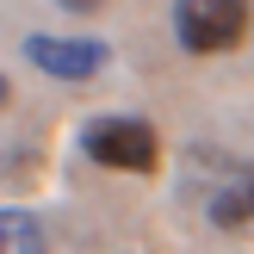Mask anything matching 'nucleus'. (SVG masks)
<instances>
[{"label":"nucleus","mask_w":254,"mask_h":254,"mask_svg":"<svg viewBox=\"0 0 254 254\" xmlns=\"http://www.w3.org/2000/svg\"><path fill=\"white\" fill-rule=\"evenodd\" d=\"M81 155L99 161L112 174H155L161 168V136L149 118H124V112H106V118L81 124Z\"/></svg>","instance_id":"nucleus-1"},{"label":"nucleus","mask_w":254,"mask_h":254,"mask_svg":"<svg viewBox=\"0 0 254 254\" xmlns=\"http://www.w3.org/2000/svg\"><path fill=\"white\" fill-rule=\"evenodd\" d=\"M248 0H174V37L192 56H223L248 37Z\"/></svg>","instance_id":"nucleus-2"},{"label":"nucleus","mask_w":254,"mask_h":254,"mask_svg":"<svg viewBox=\"0 0 254 254\" xmlns=\"http://www.w3.org/2000/svg\"><path fill=\"white\" fill-rule=\"evenodd\" d=\"M19 50H25L31 68L50 74V81H93V74L112 62V50L99 44V37H56V31H31Z\"/></svg>","instance_id":"nucleus-3"},{"label":"nucleus","mask_w":254,"mask_h":254,"mask_svg":"<svg viewBox=\"0 0 254 254\" xmlns=\"http://www.w3.org/2000/svg\"><path fill=\"white\" fill-rule=\"evenodd\" d=\"M205 217L217 223V230H248L254 223V168H242V174H230V180L211 186Z\"/></svg>","instance_id":"nucleus-4"},{"label":"nucleus","mask_w":254,"mask_h":254,"mask_svg":"<svg viewBox=\"0 0 254 254\" xmlns=\"http://www.w3.org/2000/svg\"><path fill=\"white\" fill-rule=\"evenodd\" d=\"M0 254H50L44 223L31 211H0Z\"/></svg>","instance_id":"nucleus-5"},{"label":"nucleus","mask_w":254,"mask_h":254,"mask_svg":"<svg viewBox=\"0 0 254 254\" xmlns=\"http://www.w3.org/2000/svg\"><path fill=\"white\" fill-rule=\"evenodd\" d=\"M56 6H68V12H93V6H106V0H56Z\"/></svg>","instance_id":"nucleus-6"},{"label":"nucleus","mask_w":254,"mask_h":254,"mask_svg":"<svg viewBox=\"0 0 254 254\" xmlns=\"http://www.w3.org/2000/svg\"><path fill=\"white\" fill-rule=\"evenodd\" d=\"M6 106H12V81L0 74V112H6Z\"/></svg>","instance_id":"nucleus-7"}]
</instances>
